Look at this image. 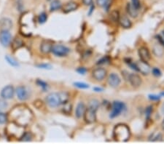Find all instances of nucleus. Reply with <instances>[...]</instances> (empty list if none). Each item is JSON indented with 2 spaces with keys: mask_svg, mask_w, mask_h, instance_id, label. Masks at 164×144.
I'll return each instance as SVG.
<instances>
[{
  "mask_svg": "<svg viewBox=\"0 0 164 144\" xmlns=\"http://www.w3.org/2000/svg\"><path fill=\"white\" fill-rule=\"evenodd\" d=\"M39 69H51L52 66L50 64H40V65L36 66Z\"/></svg>",
  "mask_w": 164,
  "mask_h": 144,
  "instance_id": "obj_42",
  "label": "nucleus"
},
{
  "mask_svg": "<svg viewBox=\"0 0 164 144\" xmlns=\"http://www.w3.org/2000/svg\"><path fill=\"white\" fill-rule=\"evenodd\" d=\"M78 8H79V5L77 3L74 2H67V4L64 5L62 8L64 13H69L71 12L75 11L76 10L78 9Z\"/></svg>",
  "mask_w": 164,
  "mask_h": 144,
  "instance_id": "obj_14",
  "label": "nucleus"
},
{
  "mask_svg": "<svg viewBox=\"0 0 164 144\" xmlns=\"http://www.w3.org/2000/svg\"><path fill=\"white\" fill-rule=\"evenodd\" d=\"M107 81L109 86L115 88L120 84L121 79H120L119 76L117 74H115V73H111L109 75V77H108Z\"/></svg>",
  "mask_w": 164,
  "mask_h": 144,
  "instance_id": "obj_10",
  "label": "nucleus"
},
{
  "mask_svg": "<svg viewBox=\"0 0 164 144\" xmlns=\"http://www.w3.org/2000/svg\"><path fill=\"white\" fill-rule=\"evenodd\" d=\"M5 60H6L7 62H8L10 65H11L12 66H14V67L19 66V64L18 62H17L14 58L10 57L9 55H6V56H5Z\"/></svg>",
  "mask_w": 164,
  "mask_h": 144,
  "instance_id": "obj_27",
  "label": "nucleus"
},
{
  "mask_svg": "<svg viewBox=\"0 0 164 144\" xmlns=\"http://www.w3.org/2000/svg\"><path fill=\"white\" fill-rule=\"evenodd\" d=\"M149 99L150 100H154V101H158L160 99L161 96L160 95H149L148 96Z\"/></svg>",
  "mask_w": 164,
  "mask_h": 144,
  "instance_id": "obj_41",
  "label": "nucleus"
},
{
  "mask_svg": "<svg viewBox=\"0 0 164 144\" xmlns=\"http://www.w3.org/2000/svg\"><path fill=\"white\" fill-rule=\"evenodd\" d=\"M156 38L158 40V41H159V44L164 47V31L160 32V34H158V35L156 36Z\"/></svg>",
  "mask_w": 164,
  "mask_h": 144,
  "instance_id": "obj_32",
  "label": "nucleus"
},
{
  "mask_svg": "<svg viewBox=\"0 0 164 144\" xmlns=\"http://www.w3.org/2000/svg\"><path fill=\"white\" fill-rule=\"evenodd\" d=\"M62 8V3H61V2L59 0H53V1H52L51 4H50V10L51 12H54L61 9Z\"/></svg>",
  "mask_w": 164,
  "mask_h": 144,
  "instance_id": "obj_22",
  "label": "nucleus"
},
{
  "mask_svg": "<svg viewBox=\"0 0 164 144\" xmlns=\"http://www.w3.org/2000/svg\"><path fill=\"white\" fill-rule=\"evenodd\" d=\"M129 74H130V73H128L127 71H123V72H122V75L123 76V78L127 81H128Z\"/></svg>",
  "mask_w": 164,
  "mask_h": 144,
  "instance_id": "obj_44",
  "label": "nucleus"
},
{
  "mask_svg": "<svg viewBox=\"0 0 164 144\" xmlns=\"http://www.w3.org/2000/svg\"><path fill=\"white\" fill-rule=\"evenodd\" d=\"M131 4L136 9L139 10L141 8L140 0H131Z\"/></svg>",
  "mask_w": 164,
  "mask_h": 144,
  "instance_id": "obj_39",
  "label": "nucleus"
},
{
  "mask_svg": "<svg viewBox=\"0 0 164 144\" xmlns=\"http://www.w3.org/2000/svg\"><path fill=\"white\" fill-rule=\"evenodd\" d=\"M94 5H93V3H92L91 5H90V10H89V13H88V15H90L92 13H93V10H94Z\"/></svg>",
  "mask_w": 164,
  "mask_h": 144,
  "instance_id": "obj_46",
  "label": "nucleus"
},
{
  "mask_svg": "<svg viewBox=\"0 0 164 144\" xmlns=\"http://www.w3.org/2000/svg\"><path fill=\"white\" fill-rule=\"evenodd\" d=\"M118 23H119L120 26H121L123 29H130V28L132 26L131 21L130 19H129L127 16H125V15H122V16H120L119 19V22Z\"/></svg>",
  "mask_w": 164,
  "mask_h": 144,
  "instance_id": "obj_16",
  "label": "nucleus"
},
{
  "mask_svg": "<svg viewBox=\"0 0 164 144\" xmlns=\"http://www.w3.org/2000/svg\"><path fill=\"white\" fill-rule=\"evenodd\" d=\"M59 95H60L61 98V102H62V105H64L67 103H68L69 99V95L66 92H61V93H58Z\"/></svg>",
  "mask_w": 164,
  "mask_h": 144,
  "instance_id": "obj_25",
  "label": "nucleus"
},
{
  "mask_svg": "<svg viewBox=\"0 0 164 144\" xmlns=\"http://www.w3.org/2000/svg\"><path fill=\"white\" fill-rule=\"evenodd\" d=\"M14 93H15V89L13 87L12 85H8L2 90L1 96L5 100L11 99L13 98Z\"/></svg>",
  "mask_w": 164,
  "mask_h": 144,
  "instance_id": "obj_8",
  "label": "nucleus"
},
{
  "mask_svg": "<svg viewBox=\"0 0 164 144\" xmlns=\"http://www.w3.org/2000/svg\"><path fill=\"white\" fill-rule=\"evenodd\" d=\"M36 84H37L38 86H39L40 87L43 89V90L44 92L46 91V90H48V84H47L46 82L44 81L41 80V79H38L37 81H36Z\"/></svg>",
  "mask_w": 164,
  "mask_h": 144,
  "instance_id": "obj_28",
  "label": "nucleus"
},
{
  "mask_svg": "<svg viewBox=\"0 0 164 144\" xmlns=\"http://www.w3.org/2000/svg\"><path fill=\"white\" fill-rule=\"evenodd\" d=\"M153 106H149L146 109L145 114H146L147 120H150V117H151L152 113H153Z\"/></svg>",
  "mask_w": 164,
  "mask_h": 144,
  "instance_id": "obj_33",
  "label": "nucleus"
},
{
  "mask_svg": "<svg viewBox=\"0 0 164 144\" xmlns=\"http://www.w3.org/2000/svg\"><path fill=\"white\" fill-rule=\"evenodd\" d=\"M53 47V44L50 41H45L42 43L41 46H40V50H41L42 53H45V54H48L50 53Z\"/></svg>",
  "mask_w": 164,
  "mask_h": 144,
  "instance_id": "obj_20",
  "label": "nucleus"
},
{
  "mask_svg": "<svg viewBox=\"0 0 164 144\" xmlns=\"http://www.w3.org/2000/svg\"><path fill=\"white\" fill-rule=\"evenodd\" d=\"M113 136L115 140L118 142H125L129 140L131 131L129 127L124 124H119L115 127L113 130Z\"/></svg>",
  "mask_w": 164,
  "mask_h": 144,
  "instance_id": "obj_1",
  "label": "nucleus"
},
{
  "mask_svg": "<svg viewBox=\"0 0 164 144\" xmlns=\"http://www.w3.org/2000/svg\"><path fill=\"white\" fill-rule=\"evenodd\" d=\"M109 2V0H96L97 5H99V7H105L106 5Z\"/></svg>",
  "mask_w": 164,
  "mask_h": 144,
  "instance_id": "obj_40",
  "label": "nucleus"
},
{
  "mask_svg": "<svg viewBox=\"0 0 164 144\" xmlns=\"http://www.w3.org/2000/svg\"><path fill=\"white\" fill-rule=\"evenodd\" d=\"M153 52L156 57L158 58H161L164 55V49L163 46H162L160 44H155L153 47Z\"/></svg>",
  "mask_w": 164,
  "mask_h": 144,
  "instance_id": "obj_18",
  "label": "nucleus"
},
{
  "mask_svg": "<svg viewBox=\"0 0 164 144\" xmlns=\"http://www.w3.org/2000/svg\"><path fill=\"white\" fill-rule=\"evenodd\" d=\"M21 141H24V142H29L31 140V133H24V135L22 136L21 139H20Z\"/></svg>",
  "mask_w": 164,
  "mask_h": 144,
  "instance_id": "obj_35",
  "label": "nucleus"
},
{
  "mask_svg": "<svg viewBox=\"0 0 164 144\" xmlns=\"http://www.w3.org/2000/svg\"><path fill=\"white\" fill-rule=\"evenodd\" d=\"M77 72L79 73L80 74H85V73L87 72V69H85V67H80L77 69Z\"/></svg>",
  "mask_w": 164,
  "mask_h": 144,
  "instance_id": "obj_43",
  "label": "nucleus"
},
{
  "mask_svg": "<svg viewBox=\"0 0 164 144\" xmlns=\"http://www.w3.org/2000/svg\"><path fill=\"white\" fill-rule=\"evenodd\" d=\"M63 112L66 114H69L71 112V105L70 103H67L64 104V107L63 108Z\"/></svg>",
  "mask_w": 164,
  "mask_h": 144,
  "instance_id": "obj_38",
  "label": "nucleus"
},
{
  "mask_svg": "<svg viewBox=\"0 0 164 144\" xmlns=\"http://www.w3.org/2000/svg\"><path fill=\"white\" fill-rule=\"evenodd\" d=\"M51 52L58 57H65L69 53L70 49L62 44H54L53 45Z\"/></svg>",
  "mask_w": 164,
  "mask_h": 144,
  "instance_id": "obj_4",
  "label": "nucleus"
},
{
  "mask_svg": "<svg viewBox=\"0 0 164 144\" xmlns=\"http://www.w3.org/2000/svg\"><path fill=\"white\" fill-rule=\"evenodd\" d=\"M7 121H8V116L5 113L0 112V124H5Z\"/></svg>",
  "mask_w": 164,
  "mask_h": 144,
  "instance_id": "obj_36",
  "label": "nucleus"
},
{
  "mask_svg": "<svg viewBox=\"0 0 164 144\" xmlns=\"http://www.w3.org/2000/svg\"><path fill=\"white\" fill-rule=\"evenodd\" d=\"M47 20H48V15L45 13H42L38 17V21L41 24L45 23Z\"/></svg>",
  "mask_w": 164,
  "mask_h": 144,
  "instance_id": "obj_29",
  "label": "nucleus"
},
{
  "mask_svg": "<svg viewBox=\"0 0 164 144\" xmlns=\"http://www.w3.org/2000/svg\"><path fill=\"white\" fill-rule=\"evenodd\" d=\"M13 27V22L9 18H4L0 20V28L2 31H10Z\"/></svg>",
  "mask_w": 164,
  "mask_h": 144,
  "instance_id": "obj_15",
  "label": "nucleus"
},
{
  "mask_svg": "<svg viewBox=\"0 0 164 144\" xmlns=\"http://www.w3.org/2000/svg\"><path fill=\"white\" fill-rule=\"evenodd\" d=\"M160 96H164V92H162V93H160Z\"/></svg>",
  "mask_w": 164,
  "mask_h": 144,
  "instance_id": "obj_49",
  "label": "nucleus"
},
{
  "mask_svg": "<svg viewBox=\"0 0 164 144\" xmlns=\"http://www.w3.org/2000/svg\"><path fill=\"white\" fill-rule=\"evenodd\" d=\"M138 53H139V58L143 61L148 62L151 59V55L150 53V50L145 47H142L138 50Z\"/></svg>",
  "mask_w": 164,
  "mask_h": 144,
  "instance_id": "obj_13",
  "label": "nucleus"
},
{
  "mask_svg": "<svg viewBox=\"0 0 164 144\" xmlns=\"http://www.w3.org/2000/svg\"><path fill=\"white\" fill-rule=\"evenodd\" d=\"M128 81L134 88H138L142 84V79L137 74H130Z\"/></svg>",
  "mask_w": 164,
  "mask_h": 144,
  "instance_id": "obj_12",
  "label": "nucleus"
},
{
  "mask_svg": "<svg viewBox=\"0 0 164 144\" xmlns=\"http://www.w3.org/2000/svg\"><path fill=\"white\" fill-rule=\"evenodd\" d=\"M74 85L80 89H88L89 88V85L88 84H85L83 82H74Z\"/></svg>",
  "mask_w": 164,
  "mask_h": 144,
  "instance_id": "obj_34",
  "label": "nucleus"
},
{
  "mask_svg": "<svg viewBox=\"0 0 164 144\" xmlns=\"http://www.w3.org/2000/svg\"><path fill=\"white\" fill-rule=\"evenodd\" d=\"M100 106V103H99V101L96 99H93L91 100H90L89 102V105H88V108H90L93 110L97 111L98 109L99 108Z\"/></svg>",
  "mask_w": 164,
  "mask_h": 144,
  "instance_id": "obj_26",
  "label": "nucleus"
},
{
  "mask_svg": "<svg viewBox=\"0 0 164 144\" xmlns=\"http://www.w3.org/2000/svg\"><path fill=\"white\" fill-rule=\"evenodd\" d=\"M163 139V136L162 134L158 132H155V133H152V134L149 136V141L150 142H157V141H161Z\"/></svg>",
  "mask_w": 164,
  "mask_h": 144,
  "instance_id": "obj_21",
  "label": "nucleus"
},
{
  "mask_svg": "<svg viewBox=\"0 0 164 144\" xmlns=\"http://www.w3.org/2000/svg\"><path fill=\"white\" fill-rule=\"evenodd\" d=\"M161 126H162V128H163V129L164 130V119H163V122H162Z\"/></svg>",
  "mask_w": 164,
  "mask_h": 144,
  "instance_id": "obj_48",
  "label": "nucleus"
},
{
  "mask_svg": "<svg viewBox=\"0 0 164 144\" xmlns=\"http://www.w3.org/2000/svg\"><path fill=\"white\" fill-rule=\"evenodd\" d=\"M126 10L129 16L131 17V18H137L139 15V10L136 9L131 3H127Z\"/></svg>",
  "mask_w": 164,
  "mask_h": 144,
  "instance_id": "obj_19",
  "label": "nucleus"
},
{
  "mask_svg": "<svg viewBox=\"0 0 164 144\" xmlns=\"http://www.w3.org/2000/svg\"><path fill=\"white\" fill-rule=\"evenodd\" d=\"M151 71H152V74H153V75L155 76V77H160V76L162 75L161 71H160V69H158V68H157V67L153 68V69H152Z\"/></svg>",
  "mask_w": 164,
  "mask_h": 144,
  "instance_id": "obj_37",
  "label": "nucleus"
},
{
  "mask_svg": "<svg viewBox=\"0 0 164 144\" xmlns=\"http://www.w3.org/2000/svg\"><path fill=\"white\" fill-rule=\"evenodd\" d=\"M23 45H24V42H23L21 39L20 38H16V39H15L13 40L11 47L13 50H17L19 48L21 47Z\"/></svg>",
  "mask_w": 164,
  "mask_h": 144,
  "instance_id": "obj_23",
  "label": "nucleus"
},
{
  "mask_svg": "<svg viewBox=\"0 0 164 144\" xmlns=\"http://www.w3.org/2000/svg\"><path fill=\"white\" fill-rule=\"evenodd\" d=\"M46 103L51 108H56L62 105L61 102V98L59 93H50L46 97Z\"/></svg>",
  "mask_w": 164,
  "mask_h": 144,
  "instance_id": "obj_3",
  "label": "nucleus"
},
{
  "mask_svg": "<svg viewBox=\"0 0 164 144\" xmlns=\"http://www.w3.org/2000/svg\"><path fill=\"white\" fill-rule=\"evenodd\" d=\"M85 110H86V107L85 104L83 102H80L76 107L75 116L77 118H81L84 115Z\"/></svg>",
  "mask_w": 164,
  "mask_h": 144,
  "instance_id": "obj_17",
  "label": "nucleus"
},
{
  "mask_svg": "<svg viewBox=\"0 0 164 144\" xmlns=\"http://www.w3.org/2000/svg\"><path fill=\"white\" fill-rule=\"evenodd\" d=\"M120 15L119 13V12L118 10H114L111 12L110 15H109V18H110V20L112 22L114 23H118L119 22V19H120Z\"/></svg>",
  "mask_w": 164,
  "mask_h": 144,
  "instance_id": "obj_24",
  "label": "nucleus"
},
{
  "mask_svg": "<svg viewBox=\"0 0 164 144\" xmlns=\"http://www.w3.org/2000/svg\"><path fill=\"white\" fill-rule=\"evenodd\" d=\"M93 90H94V91H96V92H102L104 90H103L102 88H101V87H94Z\"/></svg>",
  "mask_w": 164,
  "mask_h": 144,
  "instance_id": "obj_47",
  "label": "nucleus"
},
{
  "mask_svg": "<svg viewBox=\"0 0 164 144\" xmlns=\"http://www.w3.org/2000/svg\"><path fill=\"white\" fill-rule=\"evenodd\" d=\"M8 107V103H7L5 99H4V98L0 99V112H3V111H5Z\"/></svg>",
  "mask_w": 164,
  "mask_h": 144,
  "instance_id": "obj_31",
  "label": "nucleus"
},
{
  "mask_svg": "<svg viewBox=\"0 0 164 144\" xmlns=\"http://www.w3.org/2000/svg\"><path fill=\"white\" fill-rule=\"evenodd\" d=\"M83 117L85 122L88 124H93L96 121V111L90 108L86 109Z\"/></svg>",
  "mask_w": 164,
  "mask_h": 144,
  "instance_id": "obj_5",
  "label": "nucleus"
},
{
  "mask_svg": "<svg viewBox=\"0 0 164 144\" xmlns=\"http://www.w3.org/2000/svg\"><path fill=\"white\" fill-rule=\"evenodd\" d=\"M83 2V4L85 5H87V6H88V5H90L93 3V0H82Z\"/></svg>",
  "mask_w": 164,
  "mask_h": 144,
  "instance_id": "obj_45",
  "label": "nucleus"
},
{
  "mask_svg": "<svg viewBox=\"0 0 164 144\" xmlns=\"http://www.w3.org/2000/svg\"><path fill=\"white\" fill-rule=\"evenodd\" d=\"M106 70L104 68H96L92 72V76L96 81H102L106 77Z\"/></svg>",
  "mask_w": 164,
  "mask_h": 144,
  "instance_id": "obj_9",
  "label": "nucleus"
},
{
  "mask_svg": "<svg viewBox=\"0 0 164 144\" xmlns=\"http://www.w3.org/2000/svg\"><path fill=\"white\" fill-rule=\"evenodd\" d=\"M136 64H137L138 72H140L143 75H148L150 73L151 67L148 64L147 62L143 61V60H140L137 61Z\"/></svg>",
  "mask_w": 164,
  "mask_h": 144,
  "instance_id": "obj_6",
  "label": "nucleus"
},
{
  "mask_svg": "<svg viewBox=\"0 0 164 144\" xmlns=\"http://www.w3.org/2000/svg\"><path fill=\"white\" fill-rule=\"evenodd\" d=\"M17 97L20 100L24 101L29 98V92L24 86H19L15 90Z\"/></svg>",
  "mask_w": 164,
  "mask_h": 144,
  "instance_id": "obj_11",
  "label": "nucleus"
},
{
  "mask_svg": "<svg viewBox=\"0 0 164 144\" xmlns=\"http://www.w3.org/2000/svg\"><path fill=\"white\" fill-rule=\"evenodd\" d=\"M12 35L9 31H1L0 32V43L4 47H8L11 44Z\"/></svg>",
  "mask_w": 164,
  "mask_h": 144,
  "instance_id": "obj_7",
  "label": "nucleus"
},
{
  "mask_svg": "<svg viewBox=\"0 0 164 144\" xmlns=\"http://www.w3.org/2000/svg\"><path fill=\"white\" fill-rule=\"evenodd\" d=\"M110 60H111V59L109 56L103 57L102 58L100 59V60H98L97 65H103V64L109 63V62H110Z\"/></svg>",
  "mask_w": 164,
  "mask_h": 144,
  "instance_id": "obj_30",
  "label": "nucleus"
},
{
  "mask_svg": "<svg viewBox=\"0 0 164 144\" xmlns=\"http://www.w3.org/2000/svg\"><path fill=\"white\" fill-rule=\"evenodd\" d=\"M126 109V106L123 102L117 100L114 101L112 104V112L110 113L109 117L111 119H114L118 116H120Z\"/></svg>",
  "mask_w": 164,
  "mask_h": 144,
  "instance_id": "obj_2",
  "label": "nucleus"
}]
</instances>
